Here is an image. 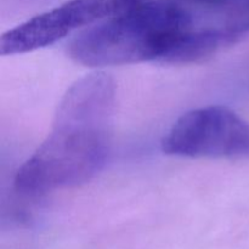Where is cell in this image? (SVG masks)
I'll return each instance as SVG.
<instances>
[{"label": "cell", "instance_id": "1", "mask_svg": "<svg viewBox=\"0 0 249 249\" xmlns=\"http://www.w3.org/2000/svg\"><path fill=\"white\" fill-rule=\"evenodd\" d=\"M116 83L105 72L80 78L58 105L53 130L15 177L23 195L46 194L90 181L108 158Z\"/></svg>", "mask_w": 249, "mask_h": 249}, {"label": "cell", "instance_id": "2", "mask_svg": "<svg viewBox=\"0 0 249 249\" xmlns=\"http://www.w3.org/2000/svg\"><path fill=\"white\" fill-rule=\"evenodd\" d=\"M194 23L192 15L174 0H143L80 32L71 40L67 53L72 60L88 67L164 62Z\"/></svg>", "mask_w": 249, "mask_h": 249}, {"label": "cell", "instance_id": "3", "mask_svg": "<svg viewBox=\"0 0 249 249\" xmlns=\"http://www.w3.org/2000/svg\"><path fill=\"white\" fill-rule=\"evenodd\" d=\"M167 155L191 158H249V123L224 106L182 114L162 141Z\"/></svg>", "mask_w": 249, "mask_h": 249}, {"label": "cell", "instance_id": "4", "mask_svg": "<svg viewBox=\"0 0 249 249\" xmlns=\"http://www.w3.org/2000/svg\"><path fill=\"white\" fill-rule=\"evenodd\" d=\"M143 0H70L10 29L0 39L1 55L23 53L45 48L74 29L92 26L121 15Z\"/></svg>", "mask_w": 249, "mask_h": 249}, {"label": "cell", "instance_id": "5", "mask_svg": "<svg viewBox=\"0 0 249 249\" xmlns=\"http://www.w3.org/2000/svg\"><path fill=\"white\" fill-rule=\"evenodd\" d=\"M184 6L187 11L192 7L207 10V11L224 14L226 22L223 27L232 29L238 22L249 15V0H174Z\"/></svg>", "mask_w": 249, "mask_h": 249}, {"label": "cell", "instance_id": "6", "mask_svg": "<svg viewBox=\"0 0 249 249\" xmlns=\"http://www.w3.org/2000/svg\"><path fill=\"white\" fill-rule=\"evenodd\" d=\"M236 31H237V33L240 34V36L245 34L246 32H249V15L247 17H245V18H243L242 21L237 24V28H236Z\"/></svg>", "mask_w": 249, "mask_h": 249}]
</instances>
